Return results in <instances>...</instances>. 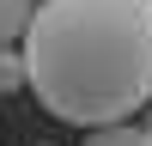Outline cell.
I'll return each instance as SVG.
<instances>
[{"instance_id": "1", "label": "cell", "mask_w": 152, "mask_h": 146, "mask_svg": "<svg viewBox=\"0 0 152 146\" xmlns=\"http://www.w3.org/2000/svg\"><path fill=\"white\" fill-rule=\"evenodd\" d=\"M24 91L67 128H116L152 104V0H43L18 36Z\"/></svg>"}, {"instance_id": "2", "label": "cell", "mask_w": 152, "mask_h": 146, "mask_svg": "<svg viewBox=\"0 0 152 146\" xmlns=\"http://www.w3.org/2000/svg\"><path fill=\"white\" fill-rule=\"evenodd\" d=\"M31 12H37V0H0V49H18Z\"/></svg>"}, {"instance_id": "3", "label": "cell", "mask_w": 152, "mask_h": 146, "mask_svg": "<svg viewBox=\"0 0 152 146\" xmlns=\"http://www.w3.org/2000/svg\"><path fill=\"white\" fill-rule=\"evenodd\" d=\"M12 91H24V61H18V49H0V97H12Z\"/></svg>"}, {"instance_id": "4", "label": "cell", "mask_w": 152, "mask_h": 146, "mask_svg": "<svg viewBox=\"0 0 152 146\" xmlns=\"http://www.w3.org/2000/svg\"><path fill=\"white\" fill-rule=\"evenodd\" d=\"M85 146H140V128H128V122H116V128H91Z\"/></svg>"}, {"instance_id": "5", "label": "cell", "mask_w": 152, "mask_h": 146, "mask_svg": "<svg viewBox=\"0 0 152 146\" xmlns=\"http://www.w3.org/2000/svg\"><path fill=\"white\" fill-rule=\"evenodd\" d=\"M140 146H152V128H146V134H140Z\"/></svg>"}]
</instances>
